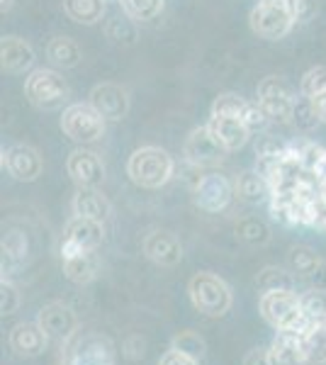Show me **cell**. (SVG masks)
Listing matches in <instances>:
<instances>
[{
  "mask_svg": "<svg viewBox=\"0 0 326 365\" xmlns=\"http://www.w3.org/2000/svg\"><path fill=\"white\" fill-rule=\"evenodd\" d=\"M175 161L161 146H139L127 158V175L144 190H158L173 178Z\"/></svg>",
  "mask_w": 326,
  "mask_h": 365,
  "instance_id": "6da1fadb",
  "label": "cell"
},
{
  "mask_svg": "<svg viewBox=\"0 0 326 365\" xmlns=\"http://www.w3.org/2000/svg\"><path fill=\"white\" fill-rule=\"evenodd\" d=\"M260 317L277 331H302L310 324L302 299L295 290H272L260 295Z\"/></svg>",
  "mask_w": 326,
  "mask_h": 365,
  "instance_id": "7a4b0ae2",
  "label": "cell"
},
{
  "mask_svg": "<svg viewBox=\"0 0 326 365\" xmlns=\"http://www.w3.org/2000/svg\"><path fill=\"white\" fill-rule=\"evenodd\" d=\"M188 295H190L193 307L205 317H224L231 309V287L219 278L217 273L200 270L188 282Z\"/></svg>",
  "mask_w": 326,
  "mask_h": 365,
  "instance_id": "3957f363",
  "label": "cell"
},
{
  "mask_svg": "<svg viewBox=\"0 0 326 365\" xmlns=\"http://www.w3.org/2000/svg\"><path fill=\"white\" fill-rule=\"evenodd\" d=\"M25 98L37 110H58L68 98V83L61 71L54 66H41L27 73L25 78Z\"/></svg>",
  "mask_w": 326,
  "mask_h": 365,
  "instance_id": "277c9868",
  "label": "cell"
},
{
  "mask_svg": "<svg viewBox=\"0 0 326 365\" xmlns=\"http://www.w3.org/2000/svg\"><path fill=\"white\" fill-rule=\"evenodd\" d=\"M297 22H295L287 0H258L248 13L251 32L260 39H268V42L287 37Z\"/></svg>",
  "mask_w": 326,
  "mask_h": 365,
  "instance_id": "5b68a950",
  "label": "cell"
},
{
  "mask_svg": "<svg viewBox=\"0 0 326 365\" xmlns=\"http://www.w3.org/2000/svg\"><path fill=\"white\" fill-rule=\"evenodd\" d=\"M108 120L91 103H71L61 113V132L78 146H91L105 137Z\"/></svg>",
  "mask_w": 326,
  "mask_h": 365,
  "instance_id": "8992f818",
  "label": "cell"
},
{
  "mask_svg": "<svg viewBox=\"0 0 326 365\" xmlns=\"http://www.w3.org/2000/svg\"><path fill=\"white\" fill-rule=\"evenodd\" d=\"M256 100L270 117V122L277 125H292L295 110L300 103V91H295L280 76H265L256 88Z\"/></svg>",
  "mask_w": 326,
  "mask_h": 365,
  "instance_id": "52a82bcc",
  "label": "cell"
},
{
  "mask_svg": "<svg viewBox=\"0 0 326 365\" xmlns=\"http://www.w3.org/2000/svg\"><path fill=\"white\" fill-rule=\"evenodd\" d=\"M212 117H236L244 125L251 129V132H265L272 122L270 117L265 115V110L258 105V100H246L241 98L239 93H219V96L212 100L210 108Z\"/></svg>",
  "mask_w": 326,
  "mask_h": 365,
  "instance_id": "ba28073f",
  "label": "cell"
},
{
  "mask_svg": "<svg viewBox=\"0 0 326 365\" xmlns=\"http://www.w3.org/2000/svg\"><path fill=\"white\" fill-rule=\"evenodd\" d=\"M105 241V227L103 222L86 220V217L73 215L63 227L61 237V256L81 251H98Z\"/></svg>",
  "mask_w": 326,
  "mask_h": 365,
  "instance_id": "9c48e42d",
  "label": "cell"
},
{
  "mask_svg": "<svg viewBox=\"0 0 326 365\" xmlns=\"http://www.w3.org/2000/svg\"><path fill=\"white\" fill-rule=\"evenodd\" d=\"M224 156H227V151L222 149V144L215 139V134L210 132L207 125L195 127L185 137V144H183V158L195 168L219 166L224 161Z\"/></svg>",
  "mask_w": 326,
  "mask_h": 365,
  "instance_id": "30bf717a",
  "label": "cell"
},
{
  "mask_svg": "<svg viewBox=\"0 0 326 365\" xmlns=\"http://www.w3.org/2000/svg\"><path fill=\"white\" fill-rule=\"evenodd\" d=\"M195 205L203 212L217 215V212L227 210L229 202L234 200V182L222 173H203V178L198 180V185L193 187Z\"/></svg>",
  "mask_w": 326,
  "mask_h": 365,
  "instance_id": "8fae6325",
  "label": "cell"
},
{
  "mask_svg": "<svg viewBox=\"0 0 326 365\" xmlns=\"http://www.w3.org/2000/svg\"><path fill=\"white\" fill-rule=\"evenodd\" d=\"M3 168L8 170L10 178L20 182H32L44 170V161H41V154L32 144L17 141V144H10L3 151Z\"/></svg>",
  "mask_w": 326,
  "mask_h": 365,
  "instance_id": "7c38bea8",
  "label": "cell"
},
{
  "mask_svg": "<svg viewBox=\"0 0 326 365\" xmlns=\"http://www.w3.org/2000/svg\"><path fill=\"white\" fill-rule=\"evenodd\" d=\"M37 324L44 329L49 341H56V344H68L76 336V329H78L76 312L63 302L44 304L37 314Z\"/></svg>",
  "mask_w": 326,
  "mask_h": 365,
  "instance_id": "4fadbf2b",
  "label": "cell"
},
{
  "mask_svg": "<svg viewBox=\"0 0 326 365\" xmlns=\"http://www.w3.org/2000/svg\"><path fill=\"white\" fill-rule=\"evenodd\" d=\"M66 170L78 187H98L105 180V163L98 151L76 146L66 158Z\"/></svg>",
  "mask_w": 326,
  "mask_h": 365,
  "instance_id": "5bb4252c",
  "label": "cell"
},
{
  "mask_svg": "<svg viewBox=\"0 0 326 365\" xmlns=\"http://www.w3.org/2000/svg\"><path fill=\"white\" fill-rule=\"evenodd\" d=\"M88 103L98 110L108 122H120L129 115L132 100H129L127 88L117 83H98L88 96Z\"/></svg>",
  "mask_w": 326,
  "mask_h": 365,
  "instance_id": "9a60e30c",
  "label": "cell"
},
{
  "mask_svg": "<svg viewBox=\"0 0 326 365\" xmlns=\"http://www.w3.org/2000/svg\"><path fill=\"white\" fill-rule=\"evenodd\" d=\"M144 256L149 258L151 263L163 268L178 266L183 261V244L180 239L175 237L173 232H165V229H153L151 234L144 237Z\"/></svg>",
  "mask_w": 326,
  "mask_h": 365,
  "instance_id": "2e32d148",
  "label": "cell"
},
{
  "mask_svg": "<svg viewBox=\"0 0 326 365\" xmlns=\"http://www.w3.org/2000/svg\"><path fill=\"white\" fill-rule=\"evenodd\" d=\"M66 365H115V349L105 336L88 334L71 346Z\"/></svg>",
  "mask_w": 326,
  "mask_h": 365,
  "instance_id": "e0dca14e",
  "label": "cell"
},
{
  "mask_svg": "<svg viewBox=\"0 0 326 365\" xmlns=\"http://www.w3.org/2000/svg\"><path fill=\"white\" fill-rule=\"evenodd\" d=\"M34 61H37V54L27 39L15 37V34L0 39V66L5 73H29L34 71Z\"/></svg>",
  "mask_w": 326,
  "mask_h": 365,
  "instance_id": "ac0fdd59",
  "label": "cell"
},
{
  "mask_svg": "<svg viewBox=\"0 0 326 365\" xmlns=\"http://www.w3.org/2000/svg\"><path fill=\"white\" fill-rule=\"evenodd\" d=\"M207 127H210V132L215 134V139L222 144V149L227 151V154L244 149L253 137L251 129H248L241 120H236V117H212L210 115Z\"/></svg>",
  "mask_w": 326,
  "mask_h": 365,
  "instance_id": "d6986e66",
  "label": "cell"
},
{
  "mask_svg": "<svg viewBox=\"0 0 326 365\" xmlns=\"http://www.w3.org/2000/svg\"><path fill=\"white\" fill-rule=\"evenodd\" d=\"M10 349H13L17 356L22 358H34L41 356L46 349V341L49 336L44 334V329L39 327L37 322H20L10 329Z\"/></svg>",
  "mask_w": 326,
  "mask_h": 365,
  "instance_id": "ffe728a7",
  "label": "cell"
},
{
  "mask_svg": "<svg viewBox=\"0 0 326 365\" xmlns=\"http://www.w3.org/2000/svg\"><path fill=\"white\" fill-rule=\"evenodd\" d=\"M71 210H73V215L86 217V220L103 222L105 225L112 212V205L98 187H78L73 200H71Z\"/></svg>",
  "mask_w": 326,
  "mask_h": 365,
  "instance_id": "44dd1931",
  "label": "cell"
},
{
  "mask_svg": "<svg viewBox=\"0 0 326 365\" xmlns=\"http://www.w3.org/2000/svg\"><path fill=\"white\" fill-rule=\"evenodd\" d=\"M234 197L246 205H260L272 197V187L265 175L258 170H244L234 180Z\"/></svg>",
  "mask_w": 326,
  "mask_h": 365,
  "instance_id": "7402d4cb",
  "label": "cell"
},
{
  "mask_svg": "<svg viewBox=\"0 0 326 365\" xmlns=\"http://www.w3.org/2000/svg\"><path fill=\"white\" fill-rule=\"evenodd\" d=\"M61 266H63V275L71 282L88 285V282L98 278L100 258L96 251H81V253H71V256H61Z\"/></svg>",
  "mask_w": 326,
  "mask_h": 365,
  "instance_id": "603a6c76",
  "label": "cell"
},
{
  "mask_svg": "<svg viewBox=\"0 0 326 365\" xmlns=\"http://www.w3.org/2000/svg\"><path fill=\"white\" fill-rule=\"evenodd\" d=\"M268 351L272 365H307V356L302 351L297 331H277Z\"/></svg>",
  "mask_w": 326,
  "mask_h": 365,
  "instance_id": "cb8c5ba5",
  "label": "cell"
},
{
  "mask_svg": "<svg viewBox=\"0 0 326 365\" xmlns=\"http://www.w3.org/2000/svg\"><path fill=\"white\" fill-rule=\"evenodd\" d=\"M46 61L58 71H71L83 61V49L76 39L58 34V37H51L49 44H46Z\"/></svg>",
  "mask_w": 326,
  "mask_h": 365,
  "instance_id": "d4e9b609",
  "label": "cell"
},
{
  "mask_svg": "<svg viewBox=\"0 0 326 365\" xmlns=\"http://www.w3.org/2000/svg\"><path fill=\"white\" fill-rule=\"evenodd\" d=\"M302 351L307 356V363L324 365L326 363V319L324 322H310L300 331Z\"/></svg>",
  "mask_w": 326,
  "mask_h": 365,
  "instance_id": "484cf974",
  "label": "cell"
},
{
  "mask_svg": "<svg viewBox=\"0 0 326 365\" xmlns=\"http://www.w3.org/2000/svg\"><path fill=\"white\" fill-rule=\"evenodd\" d=\"M105 10H108L105 0H63V13L76 25H98V22H103Z\"/></svg>",
  "mask_w": 326,
  "mask_h": 365,
  "instance_id": "4316f807",
  "label": "cell"
},
{
  "mask_svg": "<svg viewBox=\"0 0 326 365\" xmlns=\"http://www.w3.org/2000/svg\"><path fill=\"white\" fill-rule=\"evenodd\" d=\"M256 285L260 292H272V290H295V273L287 268L277 266H265L258 270Z\"/></svg>",
  "mask_w": 326,
  "mask_h": 365,
  "instance_id": "83f0119b",
  "label": "cell"
},
{
  "mask_svg": "<svg viewBox=\"0 0 326 365\" xmlns=\"http://www.w3.org/2000/svg\"><path fill=\"white\" fill-rule=\"evenodd\" d=\"M122 13L134 22H151L161 17L165 10V0H117Z\"/></svg>",
  "mask_w": 326,
  "mask_h": 365,
  "instance_id": "f1b7e54d",
  "label": "cell"
},
{
  "mask_svg": "<svg viewBox=\"0 0 326 365\" xmlns=\"http://www.w3.org/2000/svg\"><path fill=\"white\" fill-rule=\"evenodd\" d=\"M27 237L22 232H8L3 237V273L10 268H15L17 263L27 261Z\"/></svg>",
  "mask_w": 326,
  "mask_h": 365,
  "instance_id": "f546056e",
  "label": "cell"
},
{
  "mask_svg": "<svg viewBox=\"0 0 326 365\" xmlns=\"http://www.w3.org/2000/svg\"><path fill=\"white\" fill-rule=\"evenodd\" d=\"M287 261H290V270L305 280L312 273V268L322 261V256H317V251H312L310 246H295V249H290Z\"/></svg>",
  "mask_w": 326,
  "mask_h": 365,
  "instance_id": "4dcf8cb0",
  "label": "cell"
},
{
  "mask_svg": "<svg viewBox=\"0 0 326 365\" xmlns=\"http://www.w3.org/2000/svg\"><path fill=\"white\" fill-rule=\"evenodd\" d=\"M300 299H302V309H305L307 319L310 322H324L326 319V290L310 287L307 292H302Z\"/></svg>",
  "mask_w": 326,
  "mask_h": 365,
  "instance_id": "1f68e13d",
  "label": "cell"
},
{
  "mask_svg": "<svg viewBox=\"0 0 326 365\" xmlns=\"http://www.w3.org/2000/svg\"><path fill=\"white\" fill-rule=\"evenodd\" d=\"M170 349H175V351L185 353V356L195 358V361H200V358L205 356L207 346H205V339L200 336V334H195V331H180V334H175L173 341H170Z\"/></svg>",
  "mask_w": 326,
  "mask_h": 365,
  "instance_id": "d6a6232c",
  "label": "cell"
},
{
  "mask_svg": "<svg viewBox=\"0 0 326 365\" xmlns=\"http://www.w3.org/2000/svg\"><path fill=\"white\" fill-rule=\"evenodd\" d=\"M326 91V66H312L300 78V96L312 100Z\"/></svg>",
  "mask_w": 326,
  "mask_h": 365,
  "instance_id": "836d02e7",
  "label": "cell"
},
{
  "mask_svg": "<svg viewBox=\"0 0 326 365\" xmlns=\"http://www.w3.org/2000/svg\"><path fill=\"white\" fill-rule=\"evenodd\" d=\"M236 237H239L241 241H246V244H251V246H256V244L260 246L270 239V232L260 220L248 217V220H241L239 225H236Z\"/></svg>",
  "mask_w": 326,
  "mask_h": 365,
  "instance_id": "e575fe53",
  "label": "cell"
},
{
  "mask_svg": "<svg viewBox=\"0 0 326 365\" xmlns=\"http://www.w3.org/2000/svg\"><path fill=\"white\" fill-rule=\"evenodd\" d=\"M136 22L132 20V17H127V15H117V17H112V20L108 22V27H105V32H108V37L110 39H115V42H127V44H132L134 39H136Z\"/></svg>",
  "mask_w": 326,
  "mask_h": 365,
  "instance_id": "d590c367",
  "label": "cell"
},
{
  "mask_svg": "<svg viewBox=\"0 0 326 365\" xmlns=\"http://www.w3.org/2000/svg\"><path fill=\"white\" fill-rule=\"evenodd\" d=\"M20 302H22L20 290H17L10 280L3 278V285H0V312H3L5 317L13 314V312H17V307H20Z\"/></svg>",
  "mask_w": 326,
  "mask_h": 365,
  "instance_id": "8d00e7d4",
  "label": "cell"
},
{
  "mask_svg": "<svg viewBox=\"0 0 326 365\" xmlns=\"http://www.w3.org/2000/svg\"><path fill=\"white\" fill-rule=\"evenodd\" d=\"M287 3L290 10H292L295 22H310L319 10L317 0H287Z\"/></svg>",
  "mask_w": 326,
  "mask_h": 365,
  "instance_id": "74e56055",
  "label": "cell"
},
{
  "mask_svg": "<svg viewBox=\"0 0 326 365\" xmlns=\"http://www.w3.org/2000/svg\"><path fill=\"white\" fill-rule=\"evenodd\" d=\"M305 282L310 287H317V290H326V261H324V258L312 268V273L307 275Z\"/></svg>",
  "mask_w": 326,
  "mask_h": 365,
  "instance_id": "f35d334b",
  "label": "cell"
},
{
  "mask_svg": "<svg viewBox=\"0 0 326 365\" xmlns=\"http://www.w3.org/2000/svg\"><path fill=\"white\" fill-rule=\"evenodd\" d=\"M158 365H200V361H195V358L185 356V353L170 349V351H165L163 356H161V361H158Z\"/></svg>",
  "mask_w": 326,
  "mask_h": 365,
  "instance_id": "ab89813d",
  "label": "cell"
},
{
  "mask_svg": "<svg viewBox=\"0 0 326 365\" xmlns=\"http://www.w3.org/2000/svg\"><path fill=\"white\" fill-rule=\"evenodd\" d=\"M244 365H272L268 349H251L244 356Z\"/></svg>",
  "mask_w": 326,
  "mask_h": 365,
  "instance_id": "60d3db41",
  "label": "cell"
},
{
  "mask_svg": "<svg viewBox=\"0 0 326 365\" xmlns=\"http://www.w3.org/2000/svg\"><path fill=\"white\" fill-rule=\"evenodd\" d=\"M310 103H312V110H314V115H317V120L322 122V125H326V91L319 93L317 98H312Z\"/></svg>",
  "mask_w": 326,
  "mask_h": 365,
  "instance_id": "b9f144b4",
  "label": "cell"
},
{
  "mask_svg": "<svg viewBox=\"0 0 326 365\" xmlns=\"http://www.w3.org/2000/svg\"><path fill=\"white\" fill-rule=\"evenodd\" d=\"M13 3H15V0H0V10H3V13H8V10L13 8Z\"/></svg>",
  "mask_w": 326,
  "mask_h": 365,
  "instance_id": "7bdbcfd3",
  "label": "cell"
}]
</instances>
